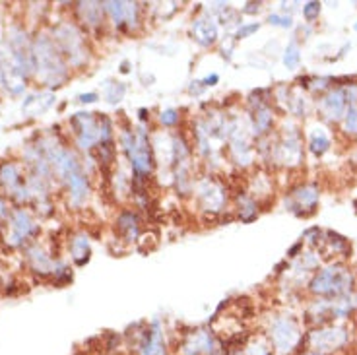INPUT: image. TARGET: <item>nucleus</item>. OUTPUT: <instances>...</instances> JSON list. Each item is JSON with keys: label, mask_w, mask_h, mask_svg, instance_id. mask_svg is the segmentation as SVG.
<instances>
[{"label": "nucleus", "mask_w": 357, "mask_h": 355, "mask_svg": "<svg viewBox=\"0 0 357 355\" xmlns=\"http://www.w3.org/2000/svg\"><path fill=\"white\" fill-rule=\"evenodd\" d=\"M193 37L202 47H214L220 39V26L214 16L204 14L193 21Z\"/></svg>", "instance_id": "16"}, {"label": "nucleus", "mask_w": 357, "mask_h": 355, "mask_svg": "<svg viewBox=\"0 0 357 355\" xmlns=\"http://www.w3.org/2000/svg\"><path fill=\"white\" fill-rule=\"evenodd\" d=\"M55 102V95L51 92H41V93H33L30 95L23 105H21V111L28 113L30 117H35V115H41L45 113Z\"/></svg>", "instance_id": "21"}, {"label": "nucleus", "mask_w": 357, "mask_h": 355, "mask_svg": "<svg viewBox=\"0 0 357 355\" xmlns=\"http://www.w3.org/2000/svg\"><path fill=\"white\" fill-rule=\"evenodd\" d=\"M97 97H99L97 93H82V95L78 97V102H80V103H95V102H97Z\"/></svg>", "instance_id": "36"}, {"label": "nucleus", "mask_w": 357, "mask_h": 355, "mask_svg": "<svg viewBox=\"0 0 357 355\" xmlns=\"http://www.w3.org/2000/svg\"><path fill=\"white\" fill-rule=\"evenodd\" d=\"M28 262H30L33 272H37V274L41 276L57 274V270H59V266L55 264V260L39 247H30L28 249Z\"/></svg>", "instance_id": "18"}, {"label": "nucleus", "mask_w": 357, "mask_h": 355, "mask_svg": "<svg viewBox=\"0 0 357 355\" xmlns=\"http://www.w3.org/2000/svg\"><path fill=\"white\" fill-rule=\"evenodd\" d=\"M31 55H33V72L37 80H41L45 86H61L68 78V68L52 37L39 35L31 43Z\"/></svg>", "instance_id": "2"}, {"label": "nucleus", "mask_w": 357, "mask_h": 355, "mask_svg": "<svg viewBox=\"0 0 357 355\" xmlns=\"http://www.w3.org/2000/svg\"><path fill=\"white\" fill-rule=\"evenodd\" d=\"M103 10L117 30L126 31V2H103Z\"/></svg>", "instance_id": "23"}, {"label": "nucleus", "mask_w": 357, "mask_h": 355, "mask_svg": "<svg viewBox=\"0 0 357 355\" xmlns=\"http://www.w3.org/2000/svg\"><path fill=\"white\" fill-rule=\"evenodd\" d=\"M103 4L102 2H80L78 4V18L82 21L86 28L97 30L99 26H103Z\"/></svg>", "instance_id": "19"}, {"label": "nucleus", "mask_w": 357, "mask_h": 355, "mask_svg": "<svg viewBox=\"0 0 357 355\" xmlns=\"http://www.w3.org/2000/svg\"><path fill=\"white\" fill-rule=\"evenodd\" d=\"M354 30H356V31H357V23H356V26H354Z\"/></svg>", "instance_id": "39"}, {"label": "nucleus", "mask_w": 357, "mask_h": 355, "mask_svg": "<svg viewBox=\"0 0 357 355\" xmlns=\"http://www.w3.org/2000/svg\"><path fill=\"white\" fill-rule=\"evenodd\" d=\"M121 142H123L124 155H126V160L131 163L133 181L146 183L153 173V165H155L153 148L148 132L144 131V126L126 128L123 132V140Z\"/></svg>", "instance_id": "3"}, {"label": "nucleus", "mask_w": 357, "mask_h": 355, "mask_svg": "<svg viewBox=\"0 0 357 355\" xmlns=\"http://www.w3.org/2000/svg\"><path fill=\"white\" fill-rule=\"evenodd\" d=\"M264 338L274 355H297L305 349L307 332L296 315L274 313L266 323Z\"/></svg>", "instance_id": "1"}, {"label": "nucleus", "mask_w": 357, "mask_h": 355, "mask_svg": "<svg viewBox=\"0 0 357 355\" xmlns=\"http://www.w3.org/2000/svg\"><path fill=\"white\" fill-rule=\"evenodd\" d=\"M284 64H286L289 70H296L301 64V49H299V43L291 41L284 51Z\"/></svg>", "instance_id": "28"}, {"label": "nucleus", "mask_w": 357, "mask_h": 355, "mask_svg": "<svg viewBox=\"0 0 357 355\" xmlns=\"http://www.w3.org/2000/svg\"><path fill=\"white\" fill-rule=\"evenodd\" d=\"M342 131L347 136H357V103H347V109L342 119Z\"/></svg>", "instance_id": "27"}, {"label": "nucleus", "mask_w": 357, "mask_h": 355, "mask_svg": "<svg viewBox=\"0 0 357 355\" xmlns=\"http://www.w3.org/2000/svg\"><path fill=\"white\" fill-rule=\"evenodd\" d=\"M90 254H92V249H90L88 235H74L70 241V256L72 260L76 262V266H84V264L88 262L90 260Z\"/></svg>", "instance_id": "22"}, {"label": "nucleus", "mask_w": 357, "mask_h": 355, "mask_svg": "<svg viewBox=\"0 0 357 355\" xmlns=\"http://www.w3.org/2000/svg\"><path fill=\"white\" fill-rule=\"evenodd\" d=\"M268 23H270V26H276V28L289 30V28H293V18H291V16H286V14H270V16H268Z\"/></svg>", "instance_id": "31"}, {"label": "nucleus", "mask_w": 357, "mask_h": 355, "mask_svg": "<svg viewBox=\"0 0 357 355\" xmlns=\"http://www.w3.org/2000/svg\"><path fill=\"white\" fill-rule=\"evenodd\" d=\"M124 93H126V86H124L123 81H109L107 86H105V92H103V95H105V99L109 103H119L123 102Z\"/></svg>", "instance_id": "29"}, {"label": "nucleus", "mask_w": 357, "mask_h": 355, "mask_svg": "<svg viewBox=\"0 0 357 355\" xmlns=\"http://www.w3.org/2000/svg\"><path fill=\"white\" fill-rule=\"evenodd\" d=\"M198 200H200V206L206 212L218 213L224 210L225 202H227V194H225L224 186L212 181V179H206L202 183L198 184Z\"/></svg>", "instance_id": "15"}, {"label": "nucleus", "mask_w": 357, "mask_h": 355, "mask_svg": "<svg viewBox=\"0 0 357 355\" xmlns=\"http://www.w3.org/2000/svg\"><path fill=\"white\" fill-rule=\"evenodd\" d=\"M346 109V88H332V90H328V92L320 97V102H318L320 117L327 122H342Z\"/></svg>", "instance_id": "12"}, {"label": "nucleus", "mask_w": 357, "mask_h": 355, "mask_svg": "<svg viewBox=\"0 0 357 355\" xmlns=\"http://www.w3.org/2000/svg\"><path fill=\"white\" fill-rule=\"evenodd\" d=\"M131 347H133L134 355H171L167 332L160 318H153L150 325L140 323V330L134 332Z\"/></svg>", "instance_id": "8"}, {"label": "nucleus", "mask_w": 357, "mask_h": 355, "mask_svg": "<svg viewBox=\"0 0 357 355\" xmlns=\"http://www.w3.org/2000/svg\"><path fill=\"white\" fill-rule=\"evenodd\" d=\"M351 344V330L342 323L316 326L307 332L305 349L318 355H334L347 349Z\"/></svg>", "instance_id": "6"}, {"label": "nucleus", "mask_w": 357, "mask_h": 355, "mask_svg": "<svg viewBox=\"0 0 357 355\" xmlns=\"http://www.w3.org/2000/svg\"><path fill=\"white\" fill-rule=\"evenodd\" d=\"M260 30V23H245V26H241L239 30H237V33H235V37L237 39H245V37H251L253 33H256V31Z\"/></svg>", "instance_id": "33"}, {"label": "nucleus", "mask_w": 357, "mask_h": 355, "mask_svg": "<svg viewBox=\"0 0 357 355\" xmlns=\"http://www.w3.org/2000/svg\"><path fill=\"white\" fill-rule=\"evenodd\" d=\"M218 81H220V76H218V74H210V76H206L204 80H200V84H202L204 88H212Z\"/></svg>", "instance_id": "34"}, {"label": "nucleus", "mask_w": 357, "mask_h": 355, "mask_svg": "<svg viewBox=\"0 0 357 355\" xmlns=\"http://www.w3.org/2000/svg\"><path fill=\"white\" fill-rule=\"evenodd\" d=\"M0 184L4 186L6 194H10L12 198H16L20 202H26V200L31 198L30 189H28V184L23 181V177H21L16 163L6 162L0 165Z\"/></svg>", "instance_id": "13"}, {"label": "nucleus", "mask_w": 357, "mask_h": 355, "mask_svg": "<svg viewBox=\"0 0 357 355\" xmlns=\"http://www.w3.org/2000/svg\"><path fill=\"white\" fill-rule=\"evenodd\" d=\"M52 41L57 45V49L61 51L62 59H66L70 66L78 68L88 64V45H86V37L84 33L76 26L72 23H59L52 30Z\"/></svg>", "instance_id": "7"}, {"label": "nucleus", "mask_w": 357, "mask_h": 355, "mask_svg": "<svg viewBox=\"0 0 357 355\" xmlns=\"http://www.w3.org/2000/svg\"><path fill=\"white\" fill-rule=\"evenodd\" d=\"M318 16H320V2H307L303 6V18L313 23Z\"/></svg>", "instance_id": "32"}, {"label": "nucleus", "mask_w": 357, "mask_h": 355, "mask_svg": "<svg viewBox=\"0 0 357 355\" xmlns=\"http://www.w3.org/2000/svg\"><path fill=\"white\" fill-rule=\"evenodd\" d=\"M318 200H320V186L316 183H301L287 193L286 206L289 212L307 218L316 212Z\"/></svg>", "instance_id": "10"}, {"label": "nucleus", "mask_w": 357, "mask_h": 355, "mask_svg": "<svg viewBox=\"0 0 357 355\" xmlns=\"http://www.w3.org/2000/svg\"><path fill=\"white\" fill-rule=\"evenodd\" d=\"M8 218H10V213H8L6 202H4V198H2V194H0V220H8Z\"/></svg>", "instance_id": "37"}, {"label": "nucleus", "mask_w": 357, "mask_h": 355, "mask_svg": "<svg viewBox=\"0 0 357 355\" xmlns=\"http://www.w3.org/2000/svg\"><path fill=\"white\" fill-rule=\"evenodd\" d=\"M179 355H224V342L212 328H194L179 342Z\"/></svg>", "instance_id": "9"}, {"label": "nucleus", "mask_w": 357, "mask_h": 355, "mask_svg": "<svg viewBox=\"0 0 357 355\" xmlns=\"http://www.w3.org/2000/svg\"><path fill=\"white\" fill-rule=\"evenodd\" d=\"M354 285H356L354 272L344 264L332 262L325 268H318L313 274L309 282V291L316 299H332V297L354 294Z\"/></svg>", "instance_id": "4"}, {"label": "nucleus", "mask_w": 357, "mask_h": 355, "mask_svg": "<svg viewBox=\"0 0 357 355\" xmlns=\"http://www.w3.org/2000/svg\"><path fill=\"white\" fill-rule=\"evenodd\" d=\"M39 233V227L31 220L30 212L23 208H18L10 213V243L23 244L30 241L33 235Z\"/></svg>", "instance_id": "14"}, {"label": "nucleus", "mask_w": 357, "mask_h": 355, "mask_svg": "<svg viewBox=\"0 0 357 355\" xmlns=\"http://www.w3.org/2000/svg\"><path fill=\"white\" fill-rule=\"evenodd\" d=\"M325 243L330 247V251L336 254H349L351 247L347 243L346 237H342L340 233H334V231H325Z\"/></svg>", "instance_id": "26"}, {"label": "nucleus", "mask_w": 357, "mask_h": 355, "mask_svg": "<svg viewBox=\"0 0 357 355\" xmlns=\"http://www.w3.org/2000/svg\"><path fill=\"white\" fill-rule=\"evenodd\" d=\"M307 146H309V152L313 153L315 157H322L330 150V146H332L330 134L322 126H315L313 131L309 132Z\"/></svg>", "instance_id": "20"}, {"label": "nucleus", "mask_w": 357, "mask_h": 355, "mask_svg": "<svg viewBox=\"0 0 357 355\" xmlns=\"http://www.w3.org/2000/svg\"><path fill=\"white\" fill-rule=\"evenodd\" d=\"M297 355H318V354H315V352H309V349H303L301 354H297Z\"/></svg>", "instance_id": "38"}, {"label": "nucleus", "mask_w": 357, "mask_h": 355, "mask_svg": "<svg viewBox=\"0 0 357 355\" xmlns=\"http://www.w3.org/2000/svg\"><path fill=\"white\" fill-rule=\"evenodd\" d=\"M76 144L82 150H95L105 140H113V122L109 117H95V113H76L70 119Z\"/></svg>", "instance_id": "5"}, {"label": "nucleus", "mask_w": 357, "mask_h": 355, "mask_svg": "<svg viewBox=\"0 0 357 355\" xmlns=\"http://www.w3.org/2000/svg\"><path fill=\"white\" fill-rule=\"evenodd\" d=\"M299 251H303V239L287 251V256H289V258H296V256H299Z\"/></svg>", "instance_id": "35"}, {"label": "nucleus", "mask_w": 357, "mask_h": 355, "mask_svg": "<svg viewBox=\"0 0 357 355\" xmlns=\"http://www.w3.org/2000/svg\"><path fill=\"white\" fill-rule=\"evenodd\" d=\"M237 215H239V220L245 222V224L256 220V218H258V202H256L253 196H249V194L239 196V212H237Z\"/></svg>", "instance_id": "25"}, {"label": "nucleus", "mask_w": 357, "mask_h": 355, "mask_svg": "<svg viewBox=\"0 0 357 355\" xmlns=\"http://www.w3.org/2000/svg\"><path fill=\"white\" fill-rule=\"evenodd\" d=\"M160 124L162 126H165V128H173V126H177L179 124V121H181V113L177 111V109H165V111L160 113Z\"/></svg>", "instance_id": "30"}, {"label": "nucleus", "mask_w": 357, "mask_h": 355, "mask_svg": "<svg viewBox=\"0 0 357 355\" xmlns=\"http://www.w3.org/2000/svg\"><path fill=\"white\" fill-rule=\"evenodd\" d=\"M272 157L278 165L284 167H296L303 162V140L297 131H289L284 134L282 140L274 144V150L270 148Z\"/></svg>", "instance_id": "11"}, {"label": "nucleus", "mask_w": 357, "mask_h": 355, "mask_svg": "<svg viewBox=\"0 0 357 355\" xmlns=\"http://www.w3.org/2000/svg\"><path fill=\"white\" fill-rule=\"evenodd\" d=\"M117 231L126 243H134L140 237V218L133 210H123L117 215Z\"/></svg>", "instance_id": "17"}, {"label": "nucleus", "mask_w": 357, "mask_h": 355, "mask_svg": "<svg viewBox=\"0 0 357 355\" xmlns=\"http://www.w3.org/2000/svg\"><path fill=\"white\" fill-rule=\"evenodd\" d=\"M241 354L243 355H274L272 347L268 344V340L264 334L260 336H249L243 347H241Z\"/></svg>", "instance_id": "24"}]
</instances>
